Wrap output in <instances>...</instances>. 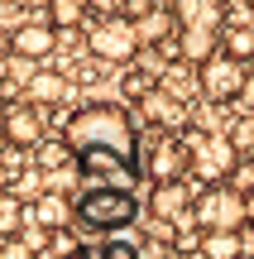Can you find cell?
Instances as JSON below:
<instances>
[{
  "instance_id": "cell-26",
  "label": "cell",
  "mask_w": 254,
  "mask_h": 259,
  "mask_svg": "<svg viewBox=\"0 0 254 259\" xmlns=\"http://www.w3.org/2000/svg\"><path fill=\"white\" fill-rule=\"evenodd\" d=\"M240 101H245V106H254V82L245 87V96H240Z\"/></svg>"
},
{
  "instance_id": "cell-6",
  "label": "cell",
  "mask_w": 254,
  "mask_h": 259,
  "mask_svg": "<svg viewBox=\"0 0 254 259\" xmlns=\"http://www.w3.org/2000/svg\"><path fill=\"white\" fill-rule=\"evenodd\" d=\"M197 87H201V96H207V101L226 106V101H240V96H245L249 72H245V63H240V58H230L226 48H221L216 58H207V63L197 67Z\"/></svg>"
},
{
  "instance_id": "cell-19",
  "label": "cell",
  "mask_w": 254,
  "mask_h": 259,
  "mask_svg": "<svg viewBox=\"0 0 254 259\" xmlns=\"http://www.w3.org/2000/svg\"><path fill=\"white\" fill-rule=\"evenodd\" d=\"M178 24H221V10L211 0H178Z\"/></svg>"
},
{
  "instance_id": "cell-10",
  "label": "cell",
  "mask_w": 254,
  "mask_h": 259,
  "mask_svg": "<svg viewBox=\"0 0 254 259\" xmlns=\"http://www.w3.org/2000/svg\"><path fill=\"white\" fill-rule=\"evenodd\" d=\"M221 34H226V24H182V34H178L182 63L201 67L207 58H216L221 53Z\"/></svg>"
},
{
  "instance_id": "cell-22",
  "label": "cell",
  "mask_w": 254,
  "mask_h": 259,
  "mask_svg": "<svg viewBox=\"0 0 254 259\" xmlns=\"http://www.w3.org/2000/svg\"><path fill=\"white\" fill-rule=\"evenodd\" d=\"M53 24H58V29H77V24H82V0H58Z\"/></svg>"
},
{
  "instance_id": "cell-25",
  "label": "cell",
  "mask_w": 254,
  "mask_h": 259,
  "mask_svg": "<svg viewBox=\"0 0 254 259\" xmlns=\"http://www.w3.org/2000/svg\"><path fill=\"white\" fill-rule=\"evenodd\" d=\"M19 10H38V5H48V0H15Z\"/></svg>"
},
{
  "instance_id": "cell-4",
  "label": "cell",
  "mask_w": 254,
  "mask_h": 259,
  "mask_svg": "<svg viewBox=\"0 0 254 259\" xmlns=\"http://www.w3.org/2000/svg\"><path fill=\"white\" fill-rule=\"evenodd\" d=\"M86 48H91L101 63H130V58H139L149 44H144V34H139V19L101 15L91 29H86Z\"/></svg>"
},
{
  "instance_id": "cell-14",
  "label": "cell",
  "mask_w": 254,
  "mask_h": 259,
  "mask_svg": "<svg viewBox=\"0 0 254 259\" xmlns=\"http://www.w3.org/2000/svg\"><path fill=\"white\" fill-rule=\"evenodd\" d=\"M249 245L240 231H201V259H240Z\"/></svg>"
},
{
  "instance_id": "cell-23",
  "label": "cell",
  "mask_w": 254,
  "mask_h": 259,
  "mask_svg": "<svg viewBox=\"0 0 254 259\" xmlns=\"http://www.w3.org/2000/svg\"><path fill=\"white\" fill-rule=\"evenodd\" d=\"M235 144H240V149H254V120H240V130H235Z\"/></svg>"
},
{
  "instance_id": "cell-15",
  "label": "cell",
  "mask_w": 254,
  "mask_h": 259,
  "mask_svg": "<svg viewBox=\"0 0 254 259\" xmlns=\"http://www.w3.org/2000/svg\"><path fill=\"white\" fill-rule=\"evenodd\" d=\"M67 259H144L139 240H101V245H82Z\"/></svg>"
},
{
  "instance_id": "cell-17",
  "label": "cell",
  "mask_w": 254,
  "mask_h": 259,
  "mask_svg": "<svg viewBox=\"0 0 254 259\" xmlns=\"http://www.w3.org/2000/svg\"><path fill=\"white\" fill-rule=\"evenodd\" d=\"M221 48H226L230 58H240V63H254V24H226Z\"/></svg>"
},
{
  "instance_id": "cell-2",
  "label": "cell",
  "mask_w": 254,
  "mask_h": 259,
  "mask_svg": "<svg viewBox=\"0 0 254 259\" xmlns=\"http://www.w3.org/2000/svg\"><path fill=\"white\" fill-rule=\"evenodd\" d=\"M72 211H77V226L96 235H115L125 226L139 221L144 202L134 197V187H115V183H86L82 192L72 197Z\"/></svg>"
},
{
  "instance_id": "cell-9",
  "label": "cell",
  "mask_w": 254,
  "mask_h": 259,
  "mask_svg": "<svg viewBox=\"0 0 254 259\" xmlns=\"http://www.w3.org/2000/svg\"><path fill=\"white\" fill-rule=\"evenodd\" d=\"M5 144H15V149H38L43 144V120H38L34 101H24V106L10 101L5 106Z\"/></svg>"
},
{
  "instance_id": "cell-7",
  "label": "cell",
  "mask_w": 254,
  "mask_h": 259,
  "mask_svg": "<svg viewBox=\"0 0 254 259\" xmlns=\"http://www.w3.org/2000/svg\"><path fill=\"white\" fill-rule=\"evenodd\" d=\"M182 173H192V154L182 139H173V130H163L149 149H144V178L149 183H178Z\"/></svg>"
},
{
  "instance_id": "cell-20",
  "label": "cell",
  "mask_w": 254,
  "mask_h": 259,
  "mask_svg": "<svg viewBox=\"0 0 254 259\" xmlns=\"http://www.w3.org/2000/svg\"><path fill=\"white\" fill-rule=\"evenodd\" d=\"M67 163H77V154H72L67 139H58V144H38V168L58 173V168H67Z\"/></svg>"
},
{
  "instance_id": "cell-16",
  "label": "cell",
  "mask_w": 254,
  "mask_h": 259,
  "mask_svg": "<svg viewBox=\"0 0 254 259\" xmlns=\"http://www.w3.org/2000/svg\"><path fill=\"white\" fill-rule=\"evenodd\" d=\"M173 19H178V10H144V15H139L144 44H149V48H163V44H168V34H173Z\"/></svg>"
},
{
  "instance_id": "cell-21",
  "label": "cell",
  "mask_w": 254,
  "mask_h": 259,
  "mask_svg": "<svg viewBox=\"0 0 254 259\" xmlns=\"http://www.w3.org/2000/svg\"><path fill=\"white\" fill-rule=\"evenodd\" d=\"M0 231H5V240H15V231H19V197L15 192L0 197Z\"/></svg>"
},
{
  "instance_id": "cell-11",
  "label": "cell",
  "mask_w": 254,
  "mask_h": 259,
  "mask_svg": "<svg viewBox=\"0 0 254 259\" xmlns=\"http://www.w3.org/2000/svg\"><path fill=\"white\" fill-rule=\"evenodd\" d=\"M139 101H144V120L149 125H163V130H182L187 125V106H182V96L168 92V87H149Z\"/></svg>"
},
{
  "instance_id": "cell-5",
  "label": "cell",
  "mask_w": 254,
  "mask_h": 259,
  "mask_svg": "<svg viewBox=\"0 0 254 259\" xmlns=\"http://www.w3.org/2000/svg\"><path fill=\"white\" fill-rule=\"evenodd\" d=\"M187 154H192V173L201 178V187L207 183H230L235 168H240L235 135H207V130H197V135H187Z\"/></svg>"
},
{
  "instance_id": "cell-8",
  "label": "cell",
  "mask_w": 254,
  "mask_h": 259,
  "mask_svg": "<svg viewBox=\"0 0 254 259\" xmlns=\"http://www.w3.org/2000/svg\"><path fill=\"white\" fill-rule=\"evenodd\" d=\"M197 206V197H192V187L182 183H154V192H149V216L154 221H163V226H173V221H182V216Z\"/></svg>"
},
{
  "instance_id": "cell-12",
  "label": "cell",
  "mask_w": 254,
  "mask_h": 259,
  "mask_svg": "<svg viewBox=\"0 0 254 259\" xmlns=\"http://www.w3.org/2000/svg\"><path fill=\"white\" fill-rule=\"evenodd\" d=\"M10 53L29 58V63H43L48 53H58V24H19L10 34Z\"/></svg>"
},
{
  "instance_id": "cell-1",
  "label": "cell",
  "mask_w": 254,
  "mask_h": 259,
  "mask_svg": "<svg viewBox=\"0 0 254 259\" xmlns=\"http://www.w3.org/2000/svg\"><path fill=\"white\" fill-rule=\"evenodd\" d=\"M63 139L77 154V173L86 183H115L130 187L144 173V149H139V125L130 120L120 101H91L77 106L63 125Z\"/></svg>"
},
{
  "instance_id": "cell-13",
  "label": "cell",
  "mask_w": 254,
  "mask_h": 259,
  "mask_svg": "<svg viewBox=\"0 0 254 259\" xmlns=\"http://www.w3.org/2000/svg\"><path fill=\"white\" fill-rule=\"evenodd\" d=\"M34 221L43 226V231H63L67 221H77V211H72V202H67V197L43 192V197L34 202Z\"/></svg>"
},
{
  "instance_id": "cell-24",
  "label": "cell",
  "mask_w": 254,
  "mask_h": 259,
  "mask_svg": "<svg viewBox=\"0 0 254 259\" xmlns=\"http://www.w3.org/2000/svg\"><path fill=\"white\" fill-rule=\"evenodd\" d=\"M86 5H91V10H106V15H120L125 0H86Z\"/></svg>"
},
{
  "instance_id": "cell-18",
  "label": "cell",
  "mask_w": 254,
  "mask_h": 259,
  "mask_svg": "<svg viewBox=\"0 0 254 259\" xmlns=\"http://www.w3.org/2000/svg\"><path fill=\"white\" fill-rule=\"evenodd\" d=\"M29 96H34V106H53V101L67 96V82L58 72H38L34 82H29Z\"/></svg>"
},
{
  "instance_id": "cell-3",
  "label": "cell",
  "mask_w": 254,
  "mask_h": 259,
  "mask_svg": "<svg viewBox=\"0 0 254 259\" xmlns=\"http://www.w3.org/2000/svg\"><path fill=\"white\" fill-rule=\"evenodd\" d=\"M192 221L201 231H245L249 221V197L230 183H207L197 192V206H192Z\"/></svg>"
}]
</instances>
